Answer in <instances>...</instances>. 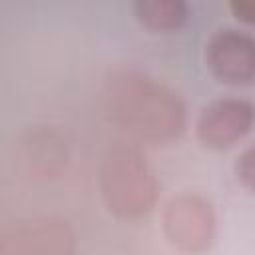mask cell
<instances>
[{
  "mask_svg": "<svg viewBox=\"0 0 255 255\" xmlns=\"http://www.w3.org/2000/svg\"><path fill=\"white\" fill-rule=\"evenodd\" d=\"M104 108L120 131L149 145L175 141L187 124L183 100L169 86L137 70L118 72L106 82Z\"/></svg>",
  "mask_w": 255,
  "mask_h": 255,
  "instance_id": "obj_1",
  "label": "cell"
},
{
  "mask_svg": "<svg viewBox=\"0 0 255 255\" xmlns=\"http://www.w3.org/2000/svg\"><path fill=\"white\" fill-rule=\"evenodd\" d=\"M98 185L104 205L120 219L147 215L159 191V181L145 155L131 143H112L98 167Z\"/></svg>",
  "mask_w": 255,
  "mask_h": 255,
  "instance_id": "obj_2",
  "label": "cell"
},
{
  "mask_svg": "<svg viewBox=\"0 0 255 255\" xmlns=\"http://www.w3.org/2000/svg\"><path fill=\"white\" fill-rule=\"evenodd\" d=\"M161 227L171 247L185 255H197L215 237V213L205 197L185 191L165 203Z\"/></svg>",
  "mask_w": 255,
  "mask_h": 255,
  "instance_id": "obj_3",
  "label": "cell"
},
{
  "mask_svg": "<svg viewBox=\"0 0 255 255\" xmlns=\"http://www.w3.org/2000/svg\"><path fill=\"white\" fill-rule=\"evenodd\" d=\"M76 235L70 223L56 215L20 221L0 239V255H74Z\"/></svg>",
  "mask_w": 255,
  "mask_h": 255,
  "instance_id": "obj_4",
  "label": "cell"
},
{
  "mask_svg": "<svg viewBox=\"0 0 255 255\" xmlns=\"http://www.w3.org/2000/svg\"><path fill=\"white\" fill-rule=\"evenodd\" d=\"M255 122V106L243 98H219L203 106L195 135L203 147L225 149L243 139Z\"/></svg>",
  "mask_w": 255,
  "mask_h": 255,
  "instance_id": "obj_5",
  "label": "cell"
},
{
  "mask_svg": "<svg viewBox=\"0 0 255 255\" xmlns=\"http://www.w3.org/2000/svg\"><path fill=\"white\" fill-rule=\"evenodd\" d=\"M205 62L211 74L231 86L255 80V36L237 28H219L205 46Z\"/></svg>",
  "mask_w": 255,
  "mask_h": 255,
  "instance_id": "obj_6",
  "label": "cell"
},
{
  "mask_svg": "<svg viewBox=\"0 0 255 255\" xmlns=\"http://www.w3.org/2000/svg\"><path fill=\"white\" fill-rule=\"evenodd\" d=\"M135 18L151 32L177 30L187 18V4L183 0H137L133 4Z\"/></svg>",
  "mask_w": 255,
  "mask_h": 255,
  "instance_id": "obj_7",
  "label": "cell"
},
{
  "mask_svg": "<svg viewBox=\"0 0 255 255\" xmlns=\"http://www.w3.org/2000/svg\"><path fill=\"white\" fill-rule=\"evenodd\" d=\"M235 175L245 189L255 191V145H249L239 153L235 161Z\"/></svg>",
  "mask_w": 255,
  "mask_h": 255,
  "instance_id": "obj_8",
  "label": "cell"
},
{
  "mask_svg": "<svg viewBox=\"0 0 255 255\" xmlns=\"http://www.w3.org/2000/svg\"><path fill=\"white\" fill-rule=\"evenodd\" d=\"M229 8L241 22L255 24V0H233L229 2Z\"/></svg>",
  "mask_w": 255,
  "mask_h": 255,
  "instance_id": "obj_9",
  "label": "cell"
}]
</instances>
